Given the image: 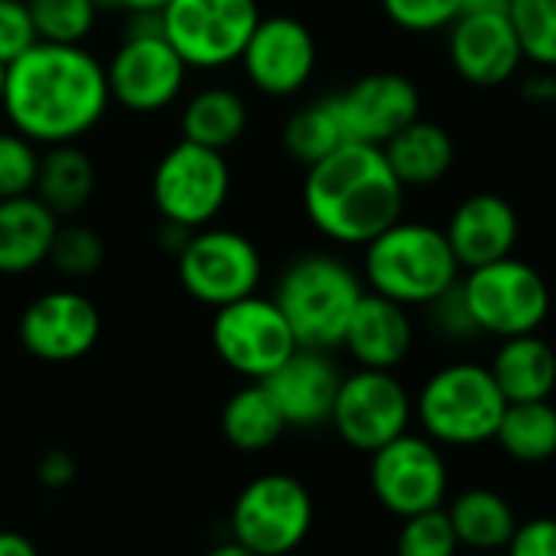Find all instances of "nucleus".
Instances as JSON below:
<instances>
[{
    "label": "nucleus",
    "instance_id": "f257e3e1",
    "mask_svg": "<svg viewBox=\"0 0 556 556\" xmlns=\"http://www.w3.org/2000/svg\"><path fill=\"white\" fill-rule=\"evenodd\" d=\"M3 114L33 143H78L108 108V72L85 46L36 42L7 65Z\"/></svg>",
    "mask_w": 556,
    "mask_h": 556
},
{
    "label": "nucleus",
    "instance_id": "f03ea898",
    "mask_svg": "<svg viewBox=\"0 0 556 556\" xmlns=\"http://www.w3.org/2000/svg\"><path fill=\"white\" fill-rule=\"evenodd\" d=\"M404 195L384 150L352 140L306 166L303 179L306 218L323 238L349 248H365L401 222Z\"/></svg>",
    "mask_w": 556,
    "mask_h": 556
},
{
    "label": "nucleus",
    "instance_id": "7ed1b4c3",
    "mask_svg": "<svg viewBox=\"0 0 556 556\" xmlns=\"http://www.w3.org/2000/svg\"><path fill=\"white\" fill-rule=\"evenodd\" d=\"M463 280L446 231L427 222H394L365 244V283L401 306H430Z\"/></svg>",
    "mask_w": 556,
    "mask_h": 556
},
{
    "label": "nucleus",
    "instance_id": "20e7f679",
    "mask_svg": "<svg viewBox=\"0 0 556 556\" xmlns=\"http://www.w3.org/2000/svg\"><path fill=\"white\" fill-rule=\"evenodd\" d=\"M365 296L362 277L336 254H300L277 280L274 303L287 316L300 349H339L349 319Z\"/></svg>",
    "mask_w": 556,
    "mask_h": 556
},
{
    "label": "nucleus",
    "instance_id": "39448f33",
    "mask_svg": "<svg viewBox=\"0 0 556 556\" xmlns=\"http://www.w3.org/2000/svg\"><path fill=\"white\" fill-rule=\"evenodd\" d=\"M505 410L508 401L502 388L492 371L476 362H453L433 371L414 401L424 437L443 446L492 443Z\"/></svg>",
    "mask_w": 556,
    "mask_h": 556
},
{
    "label": "nucleus",
    "instance_id": "423d86ee",
    "mask_svg": "<svg viewBox=\"0 0 556 556\" xmlns=\"http://www.w3.org/2000/svg\"><path fill=\"white\" fill-rule=\"evenodd\" d=\"M104 72L111 104L134 114H156L182 94L189 65L163 36L160 13H130L127 36Z\"/></svg>",
    "mask_w": 556,
    "mask_h": 556
},
{
    "label": "nucleus",
    "instance_id": "0eeeda50",
    "mask_svg": "<svg viewBox=\"0 0 556 556\" xmlns=\"http://www.w3.org/2000/svg\"><path fill=\"white\" fill-rule=\"evenodd\" d=\"M459 290L479 336H495V339L531 336L551 316V287L544 274L515 254L466 270Z\"/></svg>",
    "mask_w": 556,
    "mask_h": 556
},
{
    "label": "nucleus",
    "instance_id": "6e6552de",
    "mask_svg": "<svg viewBox=\"0 0 556 556\" xmlns=\"http://www.w3.org/2000/svg\"><path fill=\"white\" fill-rule=\"evenodd\" d=\"M313 495L287 472L251 479L231 505V538L257 556L293 554L313 531Z\"/></svg>",
    "mask_w": 556,
    "mask_h": 556
},
{
    "label": "nucleus",
    "instance_id": "1a4fd4ad",
    "mask_svg": "<svg viewBox=\"0 0 556 556\" xmlns=\"http://www.w3.org/2000/svg\"><path fill=\"white\" fill-rule=\"evenodd\" d=\"M150 192L163 222L199 231L208 228L225 208L231 192V166L222 150L179 140L160 156Z\"/></svg>",
    "mask_w": 556,
    "mask_h": 556
},
{
    "label": "nucleus",
    "instance_id": "9d476101",
    "mask_svg": "<svg viewBox=\"0 0 556 556\" xmlns=\"http://www.w3.org/2000/svg\"><path fill=\"white\" fill-rule=\"evenodd\" d=\"M163 36L189 68H225L261 23L257 0H169L160 13Z\"/></svg>",
    "mask_w": 556,
    "mask_h": 556
},
{
    "label": "nucleus",
    "instance_id": "9b49d317",
    "mask_svg": "<svg viewBox=\"0 0 556 556\" xmlns=\"http://www.w3.org/2000/svg\"><path fill=\"white\" fill-rule=\"evenodd\" d=\"M176 270L192 300L222 309L257 293L264 261L248 235L231 228H199L176 254Z\"/></svg>",
    "mask_w": 556,
    "mask_h": 556
},
{
    "label": "nucleus",
    "instance_id": "f8f14e48",
    "mask_svg": "<svg viewBox=\"0 0 556 556\" xmlns=\"http://www.w3.org/2000/svg\"><path fill=\"white\" fill-rule=\"evenodd\" d=\"M212 345L235 375L251 381H264L300 349L274 296L257 293L215 309Z\"/></svg>",
    "mask_w": 556,
    "mask_h": 556
},
{
    "label": "nucleus",
    "instance_id": "ddd939ff",
    "mask_svg": "<svg viewBox=\"0 0 556 556\" xmlns=\"http://www.w3.org/2000/svg\"><path fill=\"white\" fill-rule=\"evenodd\" d=\"M368 482L378 505L404 521L446 505L450 469L440 443L407 430L404 437L371 453Z\"/></svg>",
    "mask_w": 556,
    "mask_h": 556
},
{
    "label": "nucleus",
    "instance_id": "4468645a",
    "mask_svg": "<svg viewBox=\"0 0 556 556\" xmlns=\"http://www.w3.org/2000/svg\"><path fill=\"white\" fill-rule=\"evenodd\" d=\"M414 420V397L394 371L358 368L342 375L332 407L336 433L358 453H378L391 440L404 437Z\"/></svg>",
    "mask_w": 556,
    "mask_h": 556
},
{
    "label": "nucleus",
    "instance_id": "2eb2a0df",
    "mask_svg": "<svg viewBox=\"0 0 556 556\" xmlns=\"http://www.w3.org/2000/svg\"><path fill=\"white\" fill-rule=\"evenodd\" d=\"M20 345L49 365L85 358L101 339V313L78 290H49L36 296L16 326Z\"/></svg>",
    "mask_w": 556,
    "mask_h": 556
},
{
    "label": "nucleus",
    "instance_id": "dca6fc26",
    "mask_svg": "<svg viewBox=\"0 0 556 556\" xmlns=\"http://www.w3.org/2000/svg\"><path fill=\"white\" fill-rule=\"evenodd\" d=\"M241 68L257 91L290 98L303 91L316 72V39L296 16H261L241 52Z\"/></svg>",
    "mask_w": 556,
    "mask_h": 556
},
{
    "label": "nucleus",
    "instance_id": "f3484780",
    "mask_svg": "<svg viewBox=\"0 0 556 556\" xmlns=\"http://www.w3.org/2000/svg\"><path fill=\"white\" fill-rule=\"evenodd\" d=\"M446 33L456 75L476 88L505 85L525 62V49L508 10H463Z\"/></svg>",
    "mask_w": 556,
    "mask_h": 556
},
{
    "label": "nucleus",
    "instance_id": "a211bd4d",
    "mask_svg": "<svg viewBox=\"0 0 556 556\" xmlns=\"http://www.w3.org/2000/svg\"><path fill=\"white\" fill-rule=\"evenodd\" d=\"M332 98L352 143L384 147L420 117V88L404 72H371Z\"/></svg>",
    "mask_w": 556,
    "mask_h": 556
},
{
    "label": "nucleus",
    "instance_id": "6ab92c4d",
    "mask_svg": "<svg viewBox=\"0 0 556 556\" xmlns=\"http://www.w3.org/2000/svg\"><path fill=\"white\" fill-rule=\"evenodd\" d=\"M283 414L287 427L313 430L332 420V407L339 397L342 375L329 352L296 349L274 375L261 381Z\"/></svg>",
    "mask_w": 556,
    "mask_h": 556
},
{
    "label": "nucleus",
    "instance_id": "aec40b11",
    "mask_svg": "<svg viewBox=\"0 0 556 556\" xmlns=\"http://www.w3.org/2000/svg\"><path fill=\"white\" fill-rule=\"evenodd\" d=\"M443 231L459 267L476 270L515 254L521 238V218L505 195L476 192L456 205Z\"/></svg>",
    "mask_w": 556,
    "mask_h": 556
},
{
    "label": "nucleus",
    "instance_id": "412c9836",
    "mask_svg": "<svg viewBox=\"0 0 556 556\" xmlns=\"http://www.w3.org/2000/svg\"><path fill=\"white\" fill-rule=\"evenodd\" d=\"M342 345L358 362V368L394 371L414 349V319L407 306L365 290L349 319Z\"/></svg>",
    "mask_w": 556,
    "mask_h": 556
},
{
    "label": "nucleus",
    "instance_id": "4be33fe9",
    "mask_svg": "<svg viewBox=\"0 0 556 556\" xmlns=\"http://www.w3.org/2000/svg\"><path fill=\"white\" fill-rule=\"evenodd\" d=\"M59 235V215L29 195L0 199V274L20 277L49 261Z\"/></svg>",
    "mask_w": 556,
    "mask_h": 556
},
{
    "label": "nucleus",
    "instance_id": "5701e85b",
    "mask_svg": "<svg viewBox=\"0 0 556 556\" xmlns=\"http://www.w3.org/2000/svg\"><path fill=\"white\" fill-rule=\"evenodd\" d=\"M489 371L508 404L551 401V394L556 391L554 345L547 339H541L538 332L502 339Z\"/></svg>",
    "mask_w": 556,
    "mask_h": 556
},
{
    "label": "nucleus",
    "instance_id": "b1692460",
    "mask_svg": "<svg viewBox=\"0 0 556 556\" xmlns=\"http://www.w3.org/2000/svg\"><path fill=\"white\" fill-rule=\"evenodd\" d=\"M381 150L404 189H430L456 163V143L450 130L424 117H417L401 134H394Z\"/></svg>",
    "mask_w": 556,
    "mask_h": 556
},
{
    "label": "nucleus",
    "instance_id": "393cba45",
    "mask_svg": "<svg viewBox=\"0 0 556 556\" xmlns=\"http://www.w3.org/2000/svg\"><path fill=\"white\" fill-rule=\"evenodd\" d=\"M94 182L98 173L91 156L78 143H59L39 156V176L33 195L42 199L59 218H68L91 202Z\"/></svg>",
    "mask_w": 556,
    "mask_h": 556
},
{
    "label": "nucleus",
    "instance_id": "a878e982",
    "mask_svg": "<svg viewBox=\"0 0 556 556\" xmlns=\"http://www.w3.org/2000/svg\"><path fill=\"white\" fill-rule=\"evenodd\" d=\"M453 531L459 538L463 547L492 554V551H505L518 531V515L511 508V502L505 495H498L495 489H466L459 492L450 508H446Z\"/></svg>",
    "mask_w": 556,
    "mask_h": 556
},
{
    "label": "nucleus",
    "instance_id": "bb28decb",
    "mask_svg": "<svg viewBox=\"0 0 556 556\" xmlns=\"http://www.w3.org/2000/svg\"><path fill=\"white\" fill-rule=\"evenodd\" d=\"M179 127H182V140L225 153L248 130V104L238 91L212 85L186 101Z\"/></svg>",
    "mask_w": 556,
    "mask_h": 556
},
{
    "label": "nucleus",
    "instance_id": "cd10ccee",
    "mask_svg": "<svg viewBox=\"0 0 556 556\" xmlns=\"http://www.w3.org/2000/svg\"><path fill=\"white\" fill-rule=\"evenodd\" d=\"M283 430H287V420L261 381L244 384L222 407V437L241 453L270 450L283 437Z\"/></svg>",
    "mask_w": 556,
    "mask_h": 556
},
{
    "label": "nucleus",
    "instance_id": "c85d7f7f",
    "mask_svg": "<svg viewBox=\"0 0 556 556\" xmlns=\"http://www.w3.org/2000/svg\"><path fill=\"white\" fill-rule=\"evenodd\" d=\"M495 443L508 453V459L525 466H541L556 456V407L551 401L508 404Z\"/></svg>",
    "mask_w": 556,
    "mask_h": 556
},
{
    "label": "nucleus",
    "instance_id": "c756f323",
    "mask_svg": "<svg viewBox=\"0 0 556 556\" xmlns=\"http://www.w3.org/2000/svg\"><path fill=\"white\" fill-rule=\"evenodd\" d=\"M342 143H349V137H345L336 98H323V101H313V104L300 108L283 127V147L303 166H313V163L326 160Z\"/></svg>",
    "mask_w": 556,
    "mask_h": 556
},
{
    "label": "nucleus",
    "instance_id": "7c9ffc66",
    "mask_svg": "<svg viewBox=\"0 0 556 556\" xmlns=\"http://www.w3.org/2000/svg\"><path fill=\"white\" fill-rule=\"evenodd\" d=\"M39 42L81 46L98 20L94 0H26Z\"/></svg>",
    "mask_w": 556,
    "mask_h": 556
},
{
    "label": "nucleus",
    "instance_id": "2f4dec72",
    "mask_svg": "<svg viewBox=\"0 0 556 556\" xmlns=\"http://www.w3.org/2000/svg\"><path fill=\"white\" fill-rule=\"evenodd\" d=\"M525 59L556 72V0H508Z\"/></svg>",
    "mask_w": 556,
    "mask_h": 556
},
{
    "label": "nucleus",
    "instance_id": "473e14b6",
    "mask_svg": "<svg viewBox=\"0 0 556 556\" xmlns=\"http://www.w3.org/2000/svg\"><path fill=\"white\" fill-rule=\"evenodd\" d=\"M459 538L453 531V521L446 515V508H433L414 518L401 521L397 531V556H456L459 554Z\"/></svg>",
    "mask_w": 556,
    "mask_h": 556
},
{
    "label": "nucleus",
    "instance_id": "72a5a7b5",
    "mask_svg": "<svg viewBox=\"0 0 556 556\" xmlns=\"http://www.w3.org/2000/svg\"><path fill=\"white\" fill-rule=\"evenodd\" d=\"M49 264L68 280L91 277L104 264V241L88 225H59V235L49 251Z\"/></svg>",
    "mask_w": 556,
    "mask_h": 556
},
{
    "label": "nucleus",
    "instance_id": "f704fd0d",
    "mask_svg": "<svg viewBox=\"0 0 556 556\" xmlns=\"http://www.w3.org/2000/svg\"><path fill=\"white\" fill-rule=\"evenodd\" d=\"M39 150L16 130H0V199L29 195L39 176Z\"/></svg>",
    "mask_w": 556,
    "mask_h": 556
},
{
    "label": "nucleus",
    "instance_id": "c9c22d12",
    "mask_svg": "<svg viewBox=\"0 0 556 556\" xmlns=\"http://www.w3.org/2000/svg\"><path fill=\"white\" fill-rule=\"evenodd\" d=\"M381 7L397 29L424 36L450 29L463 16L466 0H381Z\"/></svg>",
    "mask_w": 556,
    "mask_h": 556
},
{
    "label": "nucleus",
    "instance_id": "e433bc0d",
    "mask_svg": "<svg viewBox=\"0 0 556 556\" xmlns=\"http://www.w3.org/2000/svg\"><path fill=\"white\" fill-rule=\"evenodd\" d=\"M36 26L26 0H0V65L20 59L29 46H36Z\"/></svg>",
    "mask_w": 556,
    "mask_h": 556
},
{
    "label": "nucleus",
    "instance_id": "4c0bfd02",
    "mask_svg": "<svg viewBox=\"0 0 556 556\" xmlns=\"http://www.w3.org/2000/svg\"><path fill=\"white\" fill-rule=\"evenodd\" d=\"M430 309H433L437 329H440L446 339L466 342V339L479 336V329H476V323H472V316H469V306H466V300H463L459 283H456L453 290H446L437 303H430Z\"/></svg>",
    "mask_w": 556,
    "mask_h": 556
},
{
    "label": "nucleus",
    "instance_id": "58836bf2",
    "mask_svg": "<svg viewBox=\"0 0 556 556\" xmlns=\"http://www.w3.org/2000/svg\"><path fill=\"white\" fill-rule=\"evenodd\" d=\"M508 556H556V518H534L518 525Z\"/></svg>",
    "mask_w": 556,
    "mask_h": 556
},
{
    "label": "nucleus",
    "instance_id": "ea45409f",
    "mask_svg": "<svg viewBox=\"0 0 556 556\" xmlns=\"http://www.w3.org/2000/svg\"><path fill=\"white\" fill-rule=\"evenodd\" d=\"M75 472H78V466H75L72 453H65V450H49V453L39 459V466H36V479H39V485L49 489V492L68 489V485L75 482Z\"/></svg>",
    "mask_w": 556,
    "mask_h": 556
},
{
    "label": "nucleus",
    "instance_id": "a19ab883",
    "mask_svg": "<svg viewBox=\"0 0 556 556\" xmlns=\"http://www.w3.org/2000/svg\"><path fill=\"white\" fill-rule=\"evenodd\" d=\"M521 94H525L531 104H554L556 101L554 68H541L538 75L525 78V85H521Z\"/></svg>",
    "mask_w": 556,
    "mask_h": 556
},
{
    "label": "nucleus",
    "instance_id": "79ce46f5",
    "mask_svg": "<svg viewBox=\"0 0 556 556\" xmlns=\"http://www.w3.org/2000/svg\"><path fill=\"white\" fill-rule=\"evenodd\" d=\"M0 556H39L33 541L16 531H0Z\"/></svg>",
    "mask_w": 556,
    "mask_h": 556
},
{
    "label": "nucleus",
    "instance_id": "37998d69",
    "mask_svg": "<svg viewBox=\"0 0 556 556\" xmlns=\"http://www.w3.org/2000/svg\"><path fill=\"white\" fill-rule=\"evenodd\" d=\"M169 0H108V7H117L124 10L127 16L130 13H163Z\"/></svg>",
    "mask_w": 556,
    "mask_h": 556
},
{
    "label": "nucleus",
    "instance_id": "c03bdc74",
    "mask_svg": "<svg viewBox=\"0 0 556 556\" xmlns=\"http://www.w3.org/2000/svg\"><path fill=\"white\" fill-rule=\"evenodd\" d=\"M205 556H257V554H254V551H248L244 544H238V541L231 538V541H225V544H215V547H212Z\"/></svg>",
    "mask_w": 556,
    "mask_h": 556
},
{
    "label": "nucleus",
    "instance_id": "a18cd8bd",
    "mask_svg": "<svg viewBox=\"0 0 556 556\" xmlns=\"http://www.w3.org/2000/svg\"><path fill=\"white\" fill-rule=\"evenodd\" d=\"M466 10H508V0H466Z\"/></svg>",
    "mask_w": 556,
    "mask_h": 556
},
{
    "label": "nucleus",
    "instance_id": "49530a36",
    "mask_svg": "<svg viewBox=\"0 0 556 556\" xmlns=\"http://www.w3.org/2000/svg\"><path fill=\"white\" fill-rule=\"evenodd\" d=\"M3 81H7V65H0V104H3Z\"/></svg>",
    "mask_w": 556,
    "mask_h": 556
},
{
    "label": "nucleus",
    "instance_id": "de8ad7c7",
    "mask_svg": "<svg viewBox=\"0 0 556 556\" xmlns=\"http://www.w3.org/2000/svg\"><path fill=\"white\" fill-rule=\"evenodd\" d=\"M94 3H98V7H108V0H94Z\"/></svg>",
    "mask_w": 556,
    "mask_h": 556
}]
</instances>
